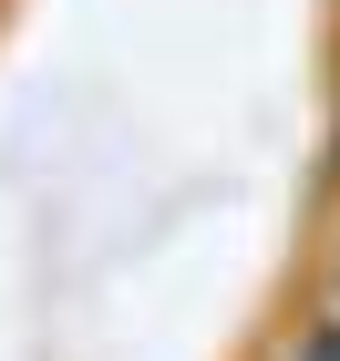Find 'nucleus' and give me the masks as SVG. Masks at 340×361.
<instances>
[{
  "label": "nucleus",
  "instance_id": "1",
  "mask_svg": "<svg viewBox=\"0 0 340 361\" xmlns=\"http://www.w3.org/2000/svg\"><path fill=\"white\" fill-rule=\"evenodd\" d=\"M289 361H340V310H330V320H310V331H299V351H289Z\"/></svg>",
  "mask_w": 340,
  "mask_h": 361
}]
</instances>
